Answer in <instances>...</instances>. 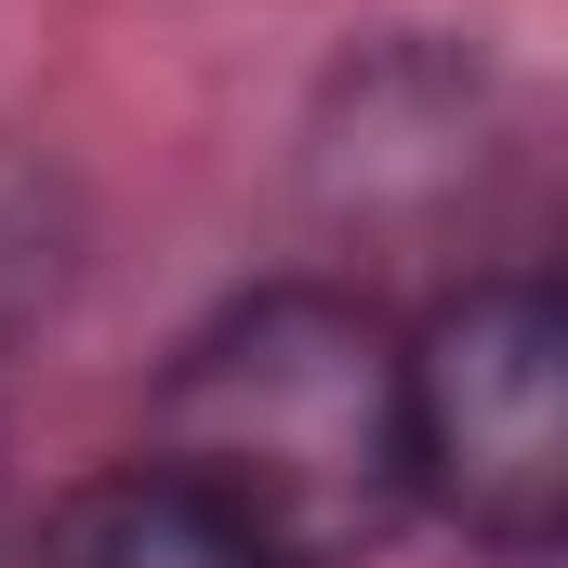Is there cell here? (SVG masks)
Wrapping results in <instances>:
<instances>
[{
  "label": "cell",
  "instance_id": "1",
  "mask_svg": "<svg viewBox=\"0 0 568 568\" xmlns=\"http://www.w3.org/2000/svg\"><path fill=\"white\" fill-rule=\"evenodd\" d=\"M185 489H212L278 568H357L384 556L424 489H410V357L371 291L278 278L199 317L159 371V436Z\"/></svg>",
  "mask_w": 568,
  "mask_h": 568
},
{
  "label": "cell",
  "instance_id": "2",
  "mask_svg": "<svg viewBox=\"0 0 568 568\" xmlns=\"http://www.w3.org/2000/svg\"><path fill=\"white\" fill-rule=\"evenodd\" d=\"M529 172V106L489 40L384 27L304 106V212L344 252H463Z\"/></svg>",
  "mask_w": 568,
  "mask_h": 568
},
{
  "label": "cell",
  "instance_id": "3",
  "mask_svg": "<svg viewBox=\"0 0 568 568\" xmlns=\"http://www.w3.org/2000/svg\"><path fill=\"white\" fill-rule=\"evenodd\" d=\"M410 489L489 556H542L568 516V317L529 265H476L397 331Z\"/></svg>",
  "mask_w": 568,
  "mask_h": 568
},
{
  "label": "cell",
  "instance_id": "4",
  "mask_svg": "<svg viewBox=\"0 0 568 568\" xmlns=\"http://www.w3.org/2000/svg\"><path fill=\"white\" fill-rule=\"evenodd\" d=\"M40 568H278V556L172 463H106L40 516Z\"/></svg>",
  "mask_w": 568,
  "mask_h": 568
}]
</instances>
